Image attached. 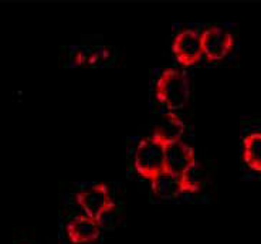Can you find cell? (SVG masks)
Returning a JSON list of instances; mask_svg holds the SVG:
<instances>
[{"instance_id":"4","label":"cell","mask_w":261,"mask_h":244,"mask_svg":"<svg viewBox=\"0 0 261 244\" xmlns=\"http://www.w3.org/2000/svg\"><path fill=\"white\" fill-rule=\"evenodd\" d=\"M172 48L182 66H193L203 57L202 32L197 29H183L175 36Z\"/></svg>"},{"instance_id":"7","label":"cell","mask_w":261,"mask_h":244,"mask_svg":"<svg viewBox=\"0 0 261 244\" xmlns=\"http://www.w3.org/2000/svg\"><path fill=\"white\" fill-rule=\"evenodd\" d=\"M196 160L197 159H196L193 148L183 141H177L175 144L166 146V151H165V171L166 172L182 176Z\"/></svg>"},{"instance_id":"3","label":"cell","mask_w":261,"mask_h":244,"mask_svg":"<svg viewBox=\"0 0 261 244\" xmlns=\"http://www.w3.org/2000/svg\"><path fill=\"white\" fill-rule=\"evenodd\" d=\"M165 151L166 146L152 137L139 141L134 153V169L146 180L155 179L165 172Z\"/></svg>"},{"instance_id":"8","label":"cell","mask_w":261,"mask_h":244,"mask_svg":"<svg viewBox=\"0 0 261 244\" xmlns=\"http://www.w3.org/2000/svg\"><path fill=\"white\" fill-rule=\"evenodd\" d=\"M183 133H185V122L182 118L176 113L166 111L161 115V118L153 125L150 137L159 141L165 146H168L177 141H182Z\"/></svg>"},{"instance_id":"6","label":"cell","mask_w":261,"mask_h":244,"mask_svg":"<svg viewBox=\"0 0 261 244\" xmlns=\"http://www.w3.org/2000/svg\"><path fill=\"white\" fill-rule=\"evenodd\" d=\"M203 57L209 61H219L227 56L234 46V37L220 26L206 27L202 32Z\"/></svg>"},{"instance_id":"13","label":"cell","mask_w":261,"mask_h":244,"mask_svg":"<svg viewBox=\"0 0 261 244\" xmlns=\"http://www.w3.org/2000/svg\"><path fill=\"white\" fill-rule=\"evenodd\" d=\"M16 244H34V243H33V241H26V240H24V241H17Z\"/></svg>"},{"instance_id":"2","label":"cell","mask_w":261,"mask_h":244,"mask_svg":"<svg viewBox=\"0 0 261 244\" xmlns=\"http://www.w3.org/2000/svg\"><path fill=\"white\" fill-rule=\"evenodd\" d=\"M75 203L83 210V214L91 218L102 226L104 219L115 209V200L110 187L104 183H94L83 187L75 193Z\"/></svg>"},{"instance_id":"5","label":"cell","mask_w":261,"mask_h":244,"mask_svg":"<svg viewBox=\"0 0 261 244\" xmlns=\"http://www.w3.org/2000/svg\"><path fill=\"white\" fill-rule=\"evenodd\" d=\"M102 226L85 214L68 218L63 225V233L70 244H94L101 237Z\"/></svg>"},{"instance_id":"11","label":"cell","mask_w":261,"mask_h":244,"mask_svg":"<svg viewBox=\"0 0 261 244\" xmlns=\"http://www.w3.org/2000/svg\"><path fill=\"white\" fill-rule=\"evenodd\" d=\"M112 59V50L110 47H94V48H77L72 53V61L77 66L83 64H105Z\"/></svg>"},{"instance_id":"9","label":"cell","mask_w":261,"mask_h":244,"mask_svg":"<svg viewBox=\"0 0 261 244\" xmlns=\"http://www.w3.org/2000/svg\"><path fill=\"white\" fill-rule=\"evenodd\" d=\"M150 187L152 192L161 199H176L186 193L182 178L166 171L150 180Z\"/></svg>"},{"instance_id":"10","label":"cell","mask_w":261,"mask_h":244,"mask_svg":"<svg viewBox=\"0 0 261 244\" xmlns=\"http://www.w3.org/2000/svg\"><path fill=\"white\" fill-rule=\"evenodd\" d=\"M243 160L251 171L261 173V131L251 132L244 138Z\"/></svg>"},{"instance_id":"12","label":"cell","mask_w":261,"mask_h":244,"mask_svg":"<svg viewBox=\"0 0 261 244\" xmlns=\"http://www.w3.org/2000/svg\"><path fill=\"white\" fill-rule=\"evenodd\" d=\"M183 186L186 193H197L203 189L204 182H206V173L203 166L196 160L193 165L190 166L188 171L183 173L182 176Z\"/></svg>"},{"instance_id":"1","label":"cell","mask_w":261,"mask_h":244,"mask_svg":"<svg viewBox=\"0 0 261 244\" xmlns=\"http://www.w3.org/2000/svg\"><path fill=\"white\" fill-rule=\"evenodd\" d=\"M190 86L188 75L179 68H166L155 86V97L169 113H177L188 104Z\"/></svg>"}]
</instances>
